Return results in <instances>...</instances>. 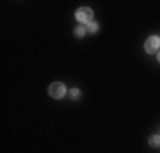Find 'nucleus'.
Returning a JSON list of instances; mask_svg holds the SVG:
<instances>
[{"mask_svg": "<svg viewBox=\"0 0 160 153\" xmlns=\"http://www.w3.org/2000/svg\"><path fill=\"white\" fill-rule=\"evenodd\" d=\"M75 17H77L78 22H92L94 12L89 7H82V9H78L77 12H75Z\"/></svg>", "mask_w": 160, "mask_h": 153, "instance_id": "1", "label": "nucleus"}, {"mask_svg": "<svg viewBox=\"0 0 160 153\" xmlns=\"http://www.w3.org/2000/svg\"><path fill=\"white\" fill-rule=\"evenodd\" d=\"M49 95H51L53 99H62L63 95H65V92H67V89H65V85L63 83H60V82H55V83H51L49 85Z\"/></svg>", "mask_w": 160, "mask_h": 153, "instance_id": "2", "label": "nucleus"}, {"mask_svg": "<svg viewBox=\"0 0 160 153\" xmlns=\"http://www.w3.org/2000/svg\"><path fill=\"white\" fill-rule=\"evenodd\" d=\"M160 48V39L157 36H150L147 39V43H145V51L148 53V55H153V53H157Z\"/></svg>", "mask_w": 160, "mask_h": 153, "instance_id": "3", "label": "nucleus"}, {"mask_svg": "<svg viewBox=\"0 0 160 153\" xmlns=\"http://www.w3.org/2000/svg\"><path fill=\"white\" fill-rule=\"evenodd\" d=\"M150 146H153V148H157V146H160V136H152L150 138Z\"/></svg>", "mask_w": 160, "mask_h": 153, "instance_id": "4", "label": "nucleus"}, {"mask_svg": "<svg viewBox=\"0 0 160 153\" xmlns=\"http://www.w3.org/2000/svg\"><path fill=\"white\" fill-rule=\"evenodd\" d=\"M85 27H82V26H78V27H75V31H73V34H75V36H77V37H82L83 36V34H85Z\"/></svg>", "mask_w": 160, "mask_h": 153, "instance_id": "5", "label": "nucleus"}, {"mask_svg": "<svg viewBox=\"0 0 160 153\" xmlns=\"http://www.w3.org/2000/svg\"><path fill=\"white\" fill-rule=\"evenodd\" d=\"M97 27H99L97 22H89V26H87V31L94 34V32H97Z\"/></svg>", "mask_w": 160, "mask_h": 153, "instance_id": "6", "label": "nucleus"}, {"mask_svg": "<svg viewBox=\"0 0 160 153\" xmlns=\"http://www.w3.org/2000/svg\"><path fill=\"white\" fill-rule=\"evenodd\" d=\"M70 97H72V99H78V97H80V90H77V89L70 90Z\"/></svg>", "mask_w": 160, "mask_h": 153, "instance_id": "7", "label": "nucleus"}, {"mask_svg": "<svg viewBox=\"0 0 160 153\" xmlns=\"http://www.w3.org/2000/svg\"><path fill=\"white\" fill-rule=\"evenodd\" d=\"M157 58H158V61H160V53H158V56H157Z\"/></svg>", "mask_w": 160, "mask_h": 153, "instance_id": "8", "label": "nucleus"}]
</instances>
